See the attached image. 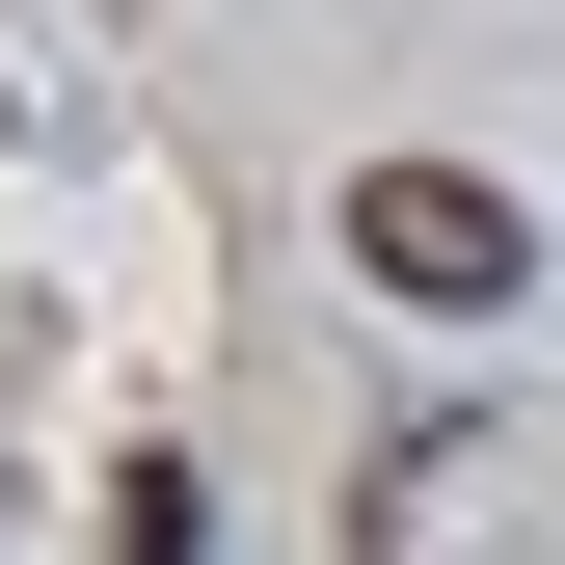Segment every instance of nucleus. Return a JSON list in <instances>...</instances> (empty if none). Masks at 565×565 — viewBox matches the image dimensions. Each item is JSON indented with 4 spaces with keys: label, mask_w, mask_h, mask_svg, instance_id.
<instances>
[{
    "label": "nucleus",
    "mask_w": 565,
    "mask_h": 565,
    "mask_svg": "<svg viewBox=\"0 0 565 565\" xmlns=\"http://www.w3.org/2000/svg\"><path fill=\"white\" fill-rule=\"evenodd\" d=\"M350 269H377L404 323H512V297H539V216H512L484 162H350Z\"/></svg>",
    "instance_id": "f257e3e1"
},
{
    "label": "nucleus",
    "mask_w": 565,
    "mask_h": 565,
    "mask_svg": "<svg viewBox=\"0 0 565 565\" xmlns=\"http://www.w3.org/2000/svg\"><path fill=\"white\" fill-rule=\"evenodd\" d=\"M108 565H216V512H189V458H108Z\"/></svg>",
    "instance_id": "f03ea898"
}]
</instances>
